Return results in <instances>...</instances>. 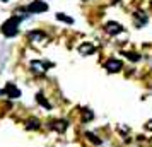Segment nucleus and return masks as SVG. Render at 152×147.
Returning <instances> with one entry per match:
<instances>
[{"mask_svg":"<svg viewBox=\"0 0 152 147\" xmlns=\"http://www.w3.org/2000/svg\"><path fill=\"white\" fill-rule=\"evenodd\" d=\"M21 21H22V17H17V15L9 17L7 21L2 24V28H0L2 34L7 36V38H12V36H15L17 33H19V24H21Z\"/></svg>","mask_w":152,"mask_h":147,"instance_id":"f257e3e1","label":"nucleus"},{"mask_svg":"<svg viewBox=\"0 0 152 147\" xmlns=\"http://www.w3.org/2000/svg\"><path fill=\"white\" fill-rule=\"evenodd\" d=\"M46 10H48V4L43 2V0H34L26 7L28 14H39V12H46Z\"/></svg>","mask_w":152,"mask_h":147,"instance_id":"f03ea898","label":"nucleus"},{"mask_svg":"<svg viewBox=\"0 0 152 147\" xmlns=\"http://www.w3.org/2000/svg\"><path fill=\"white\" fill-rule=\"evenodd\" d=\"M104 69L108 70L110 74H116V72H120V70L123 69V63H121V60H118V58H110L108 62L104 63Z\"/></svg>","mask_w":152,"mask_h":147,"instance_id":"7ed1b4c3","label":"nucleus"},{"mask_svg":"<svg viewBox=\"0 0 152 147\" xmlns=\"http://www.w3.org/2000/svg\"><path fill=\"white\" fill-rule=\"evenodd\" d=\"M50 128L55 130V132H58V133H63L69 128V121H67V120H51V121H50Z\"/></svg>","mask_w":152,"mask_h":147,"instance_id":"20e7f679","label":"nucleus"},{"mask_svg":"<svg viewBox=\"0 0 152 147\" xmlns=\"http://www.w3.org/2000/svg\"><path fill=\"white\" fill-rule=\"evenodd\" d=\"M123 26L120 24V22H115V21H110L104 24V31L108 33V34H118V33H121L123 31Z\"/></svg>","mask_w":152,"mask_h":147,"instance_id":"39448f33","label":"nucleus"},{"mask_svg":"<svg viewBox=\"0 0 152 147\" xmlns=\"http://www.w3.org/2000/svg\"><path fill=\"white\" fill-rule=\"evenodd\" d=\"M0 94H7L9 98H21V91H19V87L12 82H9L5 86V89L4 91H0Z\"/></svg>","mask_w":152,"mask_h":147,"instance_id":"423d86ee","label":"nucleus"},{"mask_svg":"<svg viewBox=\"0 0 152 147\" xmlns=\"http://www.w3.org/2000/svg\"><path fill=\"white\" fill-rule=\"evenodd\" d=\"M48 67H51V63H48V62L43 63V62H39V60H33V62H31V69H33L34 74H45Z\"/></svg>","mask_w":152,"mask_h":147,"instance_id":"0eeeda50","label":"nucleus"},{"mask_svg":"<svg viewBox=\"0 0 152 147\" xmlns=\"http://www.w3.org/2000/svg\"><path fill=\"white\" fill-rule=\"evenodd\" d=\"M147 21H149V17H147L142 10H137V12L133 14V24H135L137 28H144L145 24H147Z\"/></svg>","mask_w":152,"mask_h":147,"instance_id":"6e6552de","label":"nucleus"},{"mask_svg":"<svg viewBox=\"0 0 152 147\" xmlns=\"http://www.w3.org/2000/svg\"><path fill=\"white\" fill-rule=\"evenodd\" d=\"M77 50H79L80 55H91V53L96 51V45L94 43H80V46Z\"/></svg>","mask_w":152,"mask_h":147,"instance_id":"1a4fd4ad","label":"nucleus"},{"mask_svg":"<svg viewBox=\"0 0 152 147\" xmlns=\"http://www.w3.org/2000/svg\"><path fill=\"white\" fill-rule=\"evenodd\" d=\"M28 38L31 39V43H39V41H43L46 36H45V33H43V31L36 29V31H31V33H28Z\"/></svg>","mask_w":152,"mask_h":147,"instance_id":"9d476101","label":"nucleus"},{"mask_svg":"<svg viewBox=\"0 0 152 147\" xmlns=\"http://www.w3.org/2000/svg\"><path fill=\"white\" fill-rule=\"evenodd\" d=\"M24 125H26L28 130H39V128H41V123H39V120L38 118H28Z\"/></svg>","mask_w":152,"mask_h":147,"instance_id":"9b49d317","label":"nucleus"},{"mask_svg":"<svg viewBox=\"0 0 152 147\" xmlns=\"http://www.w3.org/2000/svg\"><path fill=\"white\" fill-rule=\"evenodd\" d=\"M36 101H38V103H39L43 108H46V110H50V108H51V105L46 101V98H45L43 94H36Z\"/></svg>","mask_w":152,"mask_h":147,"instance_id":"f8f14e48","label":"nucleus"},{"mask_svg":"<svg viewBox=\"0 0 152 147\" xmlns=\"http://www.w3.org/2000/svg\"><path fill=\"white\" fill-rule=\"evenodd\" d=\"M86 137H87L92 144H96V146H99V144H101V139H99L97 135H94L92 132H86Z\"/></svg>","mask_w":152,"mask_h":147,"instance_id":"ddd939ff","label":"nucleus"},{"mask_svg":"<svg viewBox=\"0 0 152 147\" xmlns=\"http://www.w3.org/2000/svg\"><path fill=\"white\" fill-rule=\"evenodd\" d=\"M125 56H128V60H132V62H138L140 60V55L138 53H133V51H123Z\"/></svg>","mask_w":152,"mask_h":147,"instance_id":"4468645a","label":"nucleus"},{"mask_svg":"<svg viewBox=\"0 0 152 147\" xmlns=\"http://www.w3.org/2000/svg\"><path fill=\"white\" fill-rule=\"evenodd\" d=\"M56 19H58V21L67 22V24H72V22H74V19H72V17H69V15L62 14V12H58V14H56Z\"/></svg>","mask_w":152,"mask_h":147,"instance_id":"2eb2a0df","label":"nucleus"},{"mask_svg":"<svg viewBox=\"0 0 152 147\" xmlns=\"http://www.w3.org/2000/svg\"><path fill=\"white\" fill-rule=\"evenodd\" d=\"M92 116H94V113H91L89 110H84V121H89Z\"/></svg>","mask_w":152,"mask_h":147,"instance_id":"dca6fc26","label":"nucleus"},{"mask_svg":"<svg viewBox=\"0 0 152 147\" xmlns=\"http://www.w3.org/2000/svg\"><path fill=\"white\" fill-rule=\"evenodd\" d=\"M116 2H118V0H113V4H116Z\"/></svg>","mask_w":152,"mask_h":147,"instance_id":"f3484780","label":"nucleus"},{"mask_svg":"<svg viewBox=\"0 0 152 147\" xmlns=\"http://www.w3.org/2000/svg\"><path fill=\"white\" fill-rule=\"evenodd\" d=\"M0 2H9V0H0Z\"/></svg>","mask_w":152,"mask_h":147,"instance_id":"a211bd4d","label":"nucleus"}]
</instances>
